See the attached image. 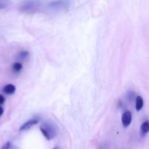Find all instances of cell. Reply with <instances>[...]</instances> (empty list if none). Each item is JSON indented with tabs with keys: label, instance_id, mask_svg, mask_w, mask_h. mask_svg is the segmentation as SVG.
Segmentation results:
<instances>
[{
	"label": "cell",
	"instance_id": "obj_7",
	"mask_svg": "<svg viewBox=\"0 0 149 149\" xmlns=\"http://www.w3.org/2000/svg\"><path fill=\"white\" fill-rule=\"evenodd\" d=\"M149 130V124L147 121L144 122L141 125V133L143 136H144L145 135H146L148 132Z\"/></svg>",
	"mask_w": 149,
	"mask_h": 149
},
{
	"label": "cell",
	"instance_id": "obj_8",
	"mask_svg": "<svg viewBox=\"0 0 149 149\" xmlns=\"http://www.w3.org/2000/svg\"><path fill=\"white\" fill-rule=\"evenodd\" d=\"M143 106V100L141 96H138L136 97V103H135V109L137 111H141Z\"/></svg>",
	"mask_w": 149,
	"mask_h": 149
},
{
	"label": "cell",
	"instance_id": "obj_9",
	"mask_svg": "<svg viewBox=\"0 0 149 149\" xmlns=\"http://www.w3.org/2000/svg\"><path fill=\"white\" fill-rule=\"evenodd\" d=\"M23 68V65L20 63H15L13 65V70L14 72L19 73Z\"/></svg>",
	"mask_w": 149,
	"mask_h": 149
},
{
	"label": "cell",
	"instance_id": "obj_4",
	"mask_svg": "<svg viewBox=\"0 0 149 149\" xmlns=\"http://www.w3.org/2000/svg\"><path fill=\"white\" fill-rule=\"evenodd\" d=\"M39 123V120L37 119H31L30 120L27 121V122H25L23 125L20 127L19 131H25L27 130L30 129L31 127H33V125H36Z\"/></svg>",
	"mask_w": 149,
	"mask_h": 149
},
{
	"label": "cell",
	"instance_id": "obj_6",
	"mask_svg": "<svg viewBox=\"0 0 149 149\" xmlns=\"http://www.w3.org/2000/svg\"><path fill=\"white\" fill-rule=\"evenodd\" d=\"M15 90H16L15 86L13 84H7V85L4 86V87L3 88V91H4V93L7 95L13 94V93H15Z\"/></svg>",
	"mask_w": 149,
	"mask_h": 149
},
{
	"label": "cell",
	"instance_id": "obj_3",
	"mask_svg": "<svg viewBox=\"0 0 149 149\" xmlns=\"http://www.w3.org/2000/svg\"><path fill=\"white\" fill-rule=\"evenodd\" d=\"M69 4L68 0H56V1H51L49 6L50 8L53 10H60V9H64L67 7Z\"/></svg>",
	"mask_w": 149,
	"mask_h": 149
},
{
	"label": "cell",
	"instance_id": "obj_5",
	"mask_svg": "<svg viewBox=\"0 0 149 149\" xmlns=\"http://www.w3.org/2000/svg\"><path fill=\"white\" fill-rule=\"evenodd\" d=\"M132 122V113L130 111H126L123 113L122 117V123L125 127L130 126Z\"/></svg>",
	"mask_w": 149,
	"mask_h": 149
},
{
	"label": "cell",
	"instance_id": "obj_15",
	"mask_svg": "<svg viewBox=\"0 0 149 149\" xmlns=\"http://www.w3.org/2000/svg\"><path fill=\"white\" fill-rule=\"evenodd\" d=\"M3 112H4V109L1 106H0V116L3 114Z\"/></svg>",
	"mask_w": 149,
	"mask_h": 149
},
{
	"label": "cell",
	"instance_id": "obj_16",
	"mask_svg": "<svg viewBox=\"0 0 149 149\" xmlns=\"http://www.w3.org/2000/svg\"><path fill=\"white\" fill-rule=\"evenodd\" d=\"M53 149H59V148H58V147H57V146H56V147H55V148H54Z\"/></svg>",
	"mask_w": 149,
	"mask_h": 149
},
{
	"label": "cell",
	"instance_id": "obj_10",
	"mask_svg": "<svg viewBox=\"0 0 149 149\" xmlns=\"http://www.w3.org/2000/svg\"><path fill=\"white\" fill-rule=\"evenodd\" d=\"M29 52H28V51H26V50H23V51H21V52L19 53V58H20V59H26V58H27L28 57H29Z\"/></svg>",
	"mask_w": 149,
	"mask_h": 149
},
{
	"label": "cell",
	"instance_id": "obj_1",
	"mask_svg": "<svg viewBox=\"0 0 149 149\" xmlns=\"http://www.w3.org/2000/svg\"><path fill=\"white\" fill-rule=\"evenodd\" d=\"M40 131L47 140L50 141L56 136L58 129V127L53 122L51 121H47L41 125Z\"/></svg>",
	"mask_w": 149,
	"mask_h": 149
},
{
	"label": "cell",
	"instance_id": "obj_2",
	"mask_svg": "<svg viewBox=\"0 0 149 149\" xmlns=\"http://www.w3.org/2000/svg\"><path fill=\"white\" fill-rule=\"evenodd\" d=\"M39 7V2L34 0H31V1H26L25 4H23L21 7V11L25 13H32L35 11Z\"/></svg>",
	"mask_w": 149,
	"mask_h": 149
},
{
	"label": "cell",
	"instance_id": "obj_14",
	"mask_svg": "<svg viewBox=\"0 0 149 149\" xmlns=\"http://www.w3.org/2000/svg\"><path fill=\"white\" fill-rule=\"evenodd\" d=\"M4 101H5V97L2 95L0 94V105L3 104L4 103Z\"/></svg>",
	"mask_w": 149,
	"mask_h": 149
},
{
	"label": "cell",
	"instance_id": "obj_12",
	"mask_svg": "<svg viewBox=\"0 0 149 149\" xmlns=\"http://www.w3.org/2000/svg\"><path fill=\"white\" fill-rule=\"evenodd\" d=\"M8 4L5 1H3V0H0V10H2V9L6 8L7 7Z\"/></svg>",
	"mask_w": 149,
	"mask_h": 149
},
{
	"label": "cell",
	"instance_id": "obj_13",
	"mask_svg": "<svg viewBox=\"0 0 149 149\" xmlns=\"http://www.w3.org/2000/svg\"><path fill=\"white\" fill-rule=\"evenodd\" d=\"M10 143L9 142H7L3 146L1 149H10Z\"/></svg>",
	"mask_w": 149,
	"mask_h": 149
},
{
	"label": "cell",
	"instance_id": "obj_11",
	"mask_svg": "<svg viewBox=\"0 0 149 149\" xmlns=\"http://www.w3.org/2000/svg\"><path fill=\"white\" fill-rule=\"evenodd\" d=\"M134 97H135V93H134L132 91L128 92L127 94V99L130 102H131L133 100Z\"/></svg>",
	"mask_w": 149,
	"mask_h": 149
}]
</instances>
